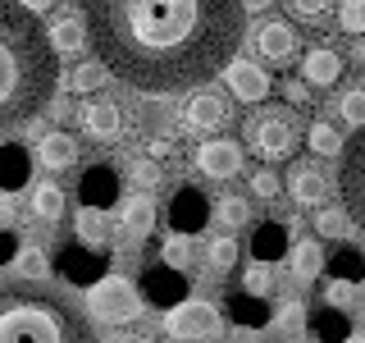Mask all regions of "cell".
<instances>
[{"label": "cell", "instance_id": "6da1fadb", "mask_svg": "<svg viewBox=\"0 0 365 343\" xmlns=\"http://www.w3.org/2000/svg\"><path fill=\"white\" fill-rule=\"evenodd\" d=\"M78 9L101 64L155 96L224 74L247 32L242 0H78Z\"/></svg>", "mask_w": 365, "mask_h": 343}, {"label": "cell", "instance_id": "7a4b0ae2", "mask_svg": "<svg viewBox=\"0 0 365 343\" xmlns=\"http://www.w3.org/2000/svg\"><path fill=\"white\" fill-rule=\"evenodd\" d=\"M60 83V55L51 32L19 0H0V129L23 124L51 106Z\"/></svg>", "mask_w": 365, "mask_h": 343}, {"label": "cell", "instance_id": "3957f363", "mask_svg": "<svg viewBox=\"0 0 365 343\" xmlns=\"http://www.w3.org/2000/svg\"><path fill=\"white\" fill-rule=\"evenodd\" d=\"M0 343H101L87 312L46 279H0Z\"/></svg>", "mask_w": 365, "mask_h": 343}, {"label": "cell", "instance_id": "277c9868", "mask_svg": "<svg viewBox=\"0 0 365 343\" xmlns=\"http://www.w3.org/2000/svg\"><path fill=\"white\" fill-rule=\"evenodd\" d=\"M242 133H247V146L265 160H283V156H292V146H297L292 110H256L242 124Z\"/></svg>", "mask_w": 365, "mask_h": 343}, {"label": "cell", "instance_id": "5b68a950", "mask_svg": "<svg viewBox=\"0 0 365 343\" xmlns=\"http://www.w3.org/2000/svg\"><path fill=\"white\" fill-rule=\"evenodd\" d=\"M338 192H342L347 220L365 234V129L351 133L342 156H338Z\"/></svg>", "mask_w": 365, "mask_h": 343}, {"label": "cell", "instance_id": "8992f818", "mask_svg": "<svg viewBox=\"0 0 365 343\" xmlns=\"http://www.w3.org/2000/svg\"><path fill=\"white\" fill-rule=\"evenodd\" d=\"M165 329L182 343H210V339L224 334V316H220V307L201 302V297H187V302L178 297L165 316Z\"/></svg>", "mask_w": 365, "mask_h": 343}, {"label": "cell", "instance_id": "52a82bcc", "mask_svg": "<svg viewBox=\"0 0 365 343\" xmlns=\"http://www.w3.org/2000/svg\"><path fill=\"white\" fill-rule=\"evenodd\" d=\"M87 307L101 320H110V325H128V320L142 316V293L123 274H110V279H96L87 289Z\"/></svg>", "mask_w": 365, "mask_h": 343}, {"label": "cell", "instance_id": "ba28073f", "mask_svg": "<svg viewBox=\"0 0 365 343\" xmlns=\"http://www.w3.org/2000/svg\"><path fill=\"white\" fill-rule=\"evenodd\" d=\"M224 83H228V91H233V101H242V106H260V101L269 96V74H265V64H256V60H228V69H224Z\"/></svg>", "mask_w": 365, "mask_h": 343}, {"label": "cell", "instance_id": "9c48e42d", "mask_svg": "<svg viewBox=\"0 0 365 343\" xmlns=\"http://www.w3.org/2000/svg\"><path fill=\"white\" fill-rule=\"evenodd\" d=\"M228 124V101L220 91H192L182 106V129L187 133H215Z\"/></svg>", "mask_w": 365, "mask_h": 343}, {"label": "cell", "instance_id": "30bf717a", "mask_svg": "<svg viewBox=\"0 0 365 343\" xmlns=\"http://www.w3.org/2000/svg\"><path fill=\"white\" fill-rule=\"evenodd\" d=\"M256 51L265 55V64H292L297 60V28L292 23H283V19H269V23H260L256 28Z\"/></svg>", "mask_w": 365, "mask_h": 343}, {"label": "cell", "instance_id": "8fae6325", "mask_svg": "<svg viewBox=\"0 0 365 343\" xmlns=\"http://www.w3.org/2000/svg\"><path fill=\"white\" fill-rule=\"evenodd\" d=\"M197 169L205 179H233L237 169H242V146L228 142V137H210L197 151Z\"/></svg>", "mask_w": 365, "mask_h": 343}, {"label": "cell", "instance_id": "7c38bea8", "mask_svg": "<svg viewBox=\"0 0 365 343\" xmlns=\"http://www.w3.org/2000/svg\"><path fill=\"white\" fill-rule=\"evenodd\" d=\"M78 124H83V133L91 142H114V137L123 133V110L114 106V101H87L83 114H78Z\"/></svg>", "mask_w": 365, "mask_h": 343}, {"label": "cell", "instance_id": "4fadbf2b", "mask_svg": "<svg viewBox=\"0 0 365 343\" xmlns=\"http://www.w3.org/2000/svg\"><path fill=\"white\" fill-rule=\"evenodd\" d=\"M283 188H288V197L297 206H319L329 197V179L319 174L311 160H297V165L288 169V183H283Z\"/></svg>", "mask_w": 365, "mask_h": 343}, {"label": "cell", "instance_id": "5bb4252c", "mask_svg": "<svg viewBox=\"0 0 365 343\" xmlns=\"http://www.w3.org/2000/svg\"><path fill=\"white\" fill-rule=\"evenodd\" d=\"M302 78H306L311 87H334L338 78H342V55L334 51V46H315V51H306Z\"/></svg>", "mask_w": 365, "mask_h": 343}, {"label": "cell", "instance_id": "9a60e30c", "mask_svg": "<svg viewBox=\"0 0 365 343\" xmlns=\"http://www.w3.org/2000/svg\"><path fill=\"white\" fill-rule=\"evenodd\" d=\"M205 215H210V206L197 188H178L174 206H169V220H174V234H197L205 224Z\"/></svg>", "mask_w": 365, "mask_h": 343}, {"label": "cell", "instance_id": "2e32d148", "mask_svg": "<svg viewBox=\"0 0 365 343\" xmlns=\"http://www.w3.org/2000/svg\"><path fill=\"white\" fill-rule=\"evenodd\" d=\"M37 160L46 169H73L78 165V142H73V133H46L41 142H37Z\"/></svg>", "mask_w": 365, "mask_h": 343}, {"label": "cell", "instance_id": "e0dca14e", "mask_svg": "<svg viewBox=\"0 0 365 343\" xmlns=\"http://www.w3.org/2000/svg\"><path fill=\"white\" fill-rule=\"evenodd\" d=\"M28 206H32V215L46 224H60L64 220V188L60 183H32V192H28Z\"/></svg>", "mask_w": 365, "mask_h": 343}, {"label": "cell", "instance_id": "ac0fdd59", "mask_svg": "<svg viewBox=\"0 0 365 343\" xmlns=\"http://www.w3.org/2000/svg\"><path fill=\"white\" fill-rule=\"evenodd\" d=\"M119 224H123V234L146 238L155 229V206H151V197H128V202L119 206Z\"/></svg>", "mask_w": 365, "mask_h": 343}, {"label": "cell", "instance_id": "d6986e66", "mask_svg": "<svg viewBox=\"0 0 365 343\" xmlns=\"http://www.w3.org/2000/svg\"><path fill=\"white\" fill-rule=\"evenodd\" d=\"M87 41H91V32H87V19L78 23L73 14H68V19H60V23L51 28V46H55V55H73V51H83Z\"/></svg>", "mask_w": 365, "mask_h": 343}, {"label": "cell", "instance_id": "ffe728a7", "mask_svg": "<svg viewBox=\"0 0 365 343\" xmlns=\"http://www.w3.org/2000/svg\"><path fill=\"white\" fill-rule=\"evenodd\" d=\"M114 188H119V179H114L110 165H96V169L83 179V197H87V206H110Z\"/></svg>", "mask_w": 365, "mask_h": 343}, {"label": "cell", "instance_id": "44dd1931", "mask_svg": "<svg viewBox=\"0 0 365 343\" xmlns=\"http://www.w3.org/2000/svg\"><path fill=\"white\" fill-rule=\"evenodd\" d=\"M319 270H324V252H319V243H311V238H306V243H297L292 247V274L302 284H311Z\"/></svg>", "mask_w": 365, "mask_h": 343}, {"label": "cell", "instance_id": "7402d4cb", "mask_svg": "<svg viewBox=\"0 0 365 343\" xmlns=\"http://www.w3.org/2000/svg\"><path fill=\"white\" fill-rule=\"evenodd\" d=\"M78 238H83V243H106L110 238L106 206H83V211H78Z\"/></svg>", "mask_w": 365, "mask_h": 343}, {"label": "cell", "instance_id": "603a6c76", "mask_svg": "<svg viewBox=\"0 0 365 343\" xmlns=\"http://www.w3.org/2000/svg\"><path fill=\"white\" fill-rule=\"evenodd\" d=\"M106 78H110V69L101 60H83L73 69V78H68V87L73 91H96V87H106Z\"/></svg>", "mask_w": 365, "mask_h": 343}, {"label": "cell", "instance_id": "cb8c5ba5", "mask_svg": "<svg viewBox=\"0 0 365 343\" xmlns=\"http://www.w3.org/2000/svg\"><path fill=\"white\" fill-rule=\"evenodd\" d=\"M205 261H210V270H233L237 266V243H233V234H220V238H210V247H205Z\"/></svg>", "mask_w": 365, "mask_h": 343}, {"label": "cell", "instance_id": "d4e9b609", "mask_svg": "<svg viewBox=\"0 0 365 343\" xmlns=\"http://www.w3.org/2000/svg\"><path fill=\"white\" fill-rule=\"evenodd\" d=\"M338 119L351 129H365V87H347L338 96Z\"/></svg>", "mask_w": 365, "mask_h": 343}, {"label": "cell", "instance_id": "484cf974", "mask_svg": "<svg viewBox=\"0 0 365 343\" xmlns=\"http://www.w3.org/2000/svg\"><path fill=\"white\" fill-rule=\"evenodd\" d=\"M306 137H311V151L315 156H342V146H347L334 124H311V133H306Z\"/></svg>", "mask_w": 365, "mask_h": 343}, {"label": "cell", "instance_id": "4316f807", "mask_svg": "<svg viewBox=\"0 0 365 343\" xmlns=\"http://www.w3.org/2000/svg\"><path fill=\"white\" fill-rule=\"evenodd\" d=\"M242 293H251V297H269V293H274V270H269V261H251V266H247Z\"/></svg>", "mask_w": 365, "mask_h": 343}, {"label": "cell", "instance_id": "83f0119b", "mask_svg": "<svg viewBox=\"0 0 365 343\" xmlns=\"http://www.w3.org/2000/svg\"><path fill=\"white\" fill-rule=\"evenodd\" d=\"M311 329H315V334L324 339V343H342V339H351V329H347V316H342L338 307H329V312L319 316Z\"/></svg>", "mask_w": 365, "mask_h": 343}, {"label": "cell", "instance_id": "f1b7e54d", "mask_svg": "<svg viewBox=\"0 0 365 343\" xmlns=\"http://www.w3.org/2000/svg\"><path fill=\"white\" fill-rule=\"evenodd\" d=\"M361 274H365V257L356 247H338L334 252V279H351V284H356Z\"/></svg>", "mask_w": 365, "mask_h": 343}, {"label": "cell", "instance_id": "f546056e", "mask_svg": "<svg viewBox=\"0 0 365 343\" xmlns=\"http://www.w3.org/2000/svg\"><path fill=\"white\" fill-rule=\"evenodd\" d=\"M283 5H288V14L297 23H324L329 9H334V0H283Z\"/></svg>", "mask_w": 365, "mask_h": 343}, {"label": "cell", "instance_id": "4dcf8cb0", "mask_svg": "<svg viewBox=\"0 0 365 343\" xmlns=\"http://www.w3.org/2000/svg\"><path fill=\"white\" fill-rule=\"evenodd\" d=\"M215 215H220L224 229H242V224L251 220V206H247V197H220Z\"/></svg>", "mask_w": 365, "mask_h": 343}, {"label": "cell", "instance_id": "1f68e13d", "mask_svg": "<svg viewBox=\"0 0 365 343\" xmlns=\"http://www.w3.org/2000/svg\"><path fill=\"white\" fill-rule=\"evenodd\" d=\"M160 257H165V266L169 270H187L192 266V238L187 234H174V238H169V243H165V252H160Z\"/></svg>", "mask_w": 365, "mask_h": 343}, {"label": "cell", "instance_id": "d6a6232c", "mask_svg": "<svg viewBox=\"0 0 365 343\" xmlns=\"http://www.w3.org/2000/svg\"><path fill=\"white\" fill-rule=\"evenodd\" d=\"M338 28L351 37H365V0H342L338 5Z\"/></svg>", "mask_w": 365, "mask_h": 343}, {"label": "cell", "instance_id": "836d02e7", "mask_svg": "<svg viewBox=\"0 0 365 343\" xmlns=\"http://www.w3.org/2000/svg\"><path fill=\"white\" fill-rule=\"evenodd\" d=\"M14 270L23 274V279H46V274H51V261H46L37 247H28V252L14 257Z\"/></svg>", "mask_w": 365, "mask_h": 343}, {"label": "cell", "instance_id": "e575fe53", "mask_svg": "<svg viewBox=\"0 0 365 343\" xmlns=\"http://www.w3.org/2000/svg\"><path fill=\"white\" fill-rule=\"evenodd\" d=\"M251 197H265V202L283 197V179L274 174V169H260V174H251Z\"/></svg>", "mask_w": 365, "mask_h": 343}, {"label": "cell", "instance_id": "d590c367", "mask_svg": "<svg viewBox=\"0 0 365 343\" xmlns=\"http://www.w3.org/2000/svg\"><path fill=\"white\" fill-rule=\"evenodd\" d=\"M279 234H283L279 224H260V229H256V257H260V261L274 257V252H283V238H279Z\"/></svg>", "mask_w": 365, "mask_h": 343}, {"label": "cell", "instance_id": "8d00e7d4", "mask_svg": "<svg viewBox=\"0 0 365 343\" xmlns=\"http://www.w3.org/2000/svg\"><path fill=\"white\" fill-rule=\"evenodd\" d=\"M23 174H28V169H23V151H19V146H5V151H0V179H5V183H23Z\"/></svg>", "mask_w": 365, "mask_h": 343}, {"label": "cell", "instance_id": "74e56055", "mask_svg": "<svg viewBox=\"0 0 365 343\" xmlns=\"http://www.w3.org/2000/svg\"><path fill=\"white\" fill-rule=\"evenodd\" d=\"M351 297H356V284L351 279H329V289H324V307H351Z\"/></svg>", "mask_w": 365, "mask_h": 343}, {"label": "cell", "instance_id": "f35d334b", "mask_svg": "<svg viewBox=\"0 0 365 343\" xmlns=\"http://www.w3.org/2000/svg\"><path fill=\"white\" fill-rule=\"evenodd\" d=\"M279 329H283V339H292L297 329H306V307H302V302H283V312H279Z\"/></svg>", "mask_w": 365, "mask_h": 343}, {"label": "cell", "instance_id": "ab89813d", "mask_svg": "<svg viewBox=\"0 0 365 343\" xmlns=\"http://www.w3.org/2000/svg\"><path fill=\"white\" fill-rule=\"evenodd\" d=\"M347 224H351L347 211H319V215H315V229H319L324 238H342V229H347Z\"/></svg>", "mask_w": 365, "mask_h": 343}, {"label": "cell", "instance_id": "60d3db41", "mask_svg": "<svg viewBox=\"0 0 365 343\" xmlns=\"http://www.w3.org/2000/svg\"><path fill=\"white\" fill-rule=\"evenodd\" d=\"M233 307H237V320H247V325H251V320H256V325H260V320H269L265 302H260V297H251V293H242Z\"/></svg>", "mask_w": 365, "mask_h": 343}, {"label": "cell", "instance_id": "b9f144b4", "mask_svg": "<svg viewBox=\"0 0 365 343\" xmlns=\"http://www.w3.org/2000/svg\"><path fill=\"white\" fill-rule=\"evenodd\" d=\"M174 293H178V270H169V266H165V274H151V297L169 302Z\"/></svg>", "mask_w": 365, "mask_h": 343}, {"label": "cell", "instance_id": "7bdbcfd3", "mask_svg": "<svg viewBox=\"0 0 365 343\" xmlns=\"http://www.w3.org/2000/svg\"><path fill=\"white\" fill-rule=\"evenodd\" d=\"M133 179L137 183H142V188H155V183H160V165H155V160H133Z\"/></svg>", "mask_w": 365, "mask_h": 343}, {"label": "cell", "instance_id": "ee69618b", "mask_svg": "<svg viewBox=\"0 0 365 343\" xmlns=\"http://www.w3.org/2000/svg\"><path fill=\"white\" fill-rule=\"evenodd\" d=\"M283 91H288L292 106H306V101H311V87H306V78H288V83H283Z\"/></svg>", "mask_w": 365, "mask_h": 343}, {"label": "cell", "instance_id": "f6af8a7d", "mask_svg": "<svg viewBox=\"0 0 365 343\" xmlns=\"http://www.w3.org/2000/svg\"><path fill=\"white\" fill-rule=\"evenodd\" d=\"M14 215H19V202L9 197L5 188H0V229H9V224H14Z\"/></svg>", "mask_w": 365, "mask_h": 343}, {"label": "cell", "instance_id": "bcb514c9", "mask_svg": "<svg viewBox=\"0 0 365 343\" xmlns=\"http://www.w3.org/2000/svg\"><path fill=\"white\" fill-rule=\"evenodd\" d=\"M19 5H23V9H32V14H46L55 0H19Z\"/></svg>", "mask_w": 365, "mask_h": 343}, {"label": "cell", "instance_id": "7dc6e473", "mask_svg": "<svg viewBox=\"0 0 365 343\" xmlns=\"http://www.w3.org/2000/svg\"><path fill=\"white\" fill-rule=\"evenodd\" d=\"M242 5H247V14H260V9H269L274 0H242Z\"/></svg>", "mask_w": 365, "mask_h": 343}, {"label": "cell", "instance_id": "c3c4849f", "mask_svg": "<svg viewBox=\"0 0 365 343\" xmlns=\"http://www.w3.org/2000/svg\"><path fill=\"white\" fill-rule=\"evenodd\" d=\"M351 60H356V64H365V37H361L356 46H351Z\"/></svg>", "mask_w": 365, "mask_h": 343}, {"label": "cell", "instance_id": "681fc988", "mask_svg": "<svg viewBox=\"0 0 365 343\" xmlns=\"http://www.w3.org/2000/svg\"><path fill=\"white\" fill-rule=\"evenodd\" d=\"M342 343H365V334H351V339H342Z\"/></svg>", "mask_w": 365, "mask_h": 343}, {"label": "cell", "instance_id": "f907efd6", "mask_svg": "<svg viewBox=\"0 0 365 343\" xmlns=\"http://www.w3.org/2000/svg\"><path fill=\"white\" fill-rule=\"evenodd\" d=\"M114 343H146V339H114Z\"/></svg>", "mask_w": 365, "mask_h": 343}, {"label": "cell", "instance_id": "816d5d0a", "mask_svg": "<svg viewBox=\"0 0 365 343\" xmlns=\"http://www.w3.org/2000/svg\"><path fill=\"white\" fill-rule=\"evenodd\" d=\"M274 343H297V339H274Z\"/></svg>", "mask_w": 365, "mask_h": 343}]
</instances>
